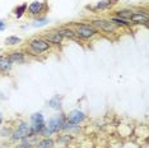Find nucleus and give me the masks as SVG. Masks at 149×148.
I'll return each mask as SVG.
<instances>
[{"label": "nucleus", "instance_id": "obj_1", "mask_svg": "<svg viewBox=\"0 0 149 148\" xmlns=\"http://www.w3.org/2000/svg\"><path fill=\"white\" fill-rule=\"evenodd\" d=\"M97 33V29L89 24H75V35L80 38H91Z\"/></svg>", "mask_w": 149, "mask_h": 148}, {"label": "nucleus", "instance_id": "obj_2", "mask_svg": "<svg viewBox=\"0 0 149 148\" xmlns=\"http://www.w3.org/2000/svg\"><path fill=\"white\" fill-rule=\"evenodd\" d=\"M63 125V119L61 117H54V119H51L49 121V124L43 128V135H45L46 138H49L50 134H52V133H55L57 132V130L61 128Z\"/></svg>", "mask_w": 149, "mask_h": 148}, {"label": "nucleus", "instance_id": "obj_3", "mask_svg": "<svg viewBox=\"0 0 149 148\" xmlns=\"http://www.w3.org/2000/svg\"><path fill=\"white\" fill-rule=\"evenodd\" d=\"M32 133L33 132H32L31 125H28V124H26V123H22L21 125L18 126V129L13 133V139H24V138L31 135Z\"/></svg>", "mask_w": 149, "mask_h": 148}, {"label": "nucleus", "instance_id": "obj_4", "mask_svg": "<svg viewBox=\"0 0 149 148\" xmlns=\"http://www.w3.org/2000/svg\"><path fill=\"white\" fill-rule=\"evenodd\" d=\"M29 47H31L35 52L41 54L43 51H47V50L50 49V45H49V42L45 41V40H42V38H35L29 42Z\"/></svg>", "mask_w": 149, "mask_h": 148}, {"label": "nucleus", "instance_id": "obj_5", "mask_svg": "<svg viewBox=\"0 0 149 148\" xmlns=\"http://www.w3.org/2000/svg\"><path fill=\"white\" fill-rule=\"evenodd\" d=\"M31 128H32L33 133L42 132L43 130L45 123H43V116L41 114H35V115L31 116Z\"/></svg>", "mask_w": 149, "mask_h": 148}, {"label": "nucleus", "instance_id": "obj_6", "mask_svg": "<svg viewBox=\"0 0 149 148\" xmlns=\"http://www.w3.org/2000/svg\"><path fill=\"white\" fill-rule=\"evenodd\" d=\"M92 23L96 27L103 29V31H106V32H115L117 28L115 23H111L110 21H104V19H94Z\"/></svg>", "mask_w": 149, "mask_h": 148}, {"label": "nucleus", "instance_id": "obj_7", "mask_svg": "<svg viewBox=\"0 0 149 148\" xmlns=\"http://www.w3.org/2000/svg\"><path fill=\"white\" fill-rule=\"evenodd\" d=\"M83 120H84V114L79 110L72 111V112L69 114V116H68V121L70 124H79V123H82Z\"/></svg>", "mask_w": 149, "mask_h": 148}, {"label": "nucleus", "instance_id": "obj_8", "mask_svg": "<svg viewBox=\"0 0 149 148\" xmlns=\"http://www.w3.org/2000/svg\"><path fill=\"white\" fill-rule=\"evenodd\" d=\"M12 69V61L8 56H0V72H9Z\"/></svg>", "mask_w": 149, "mask_h": 148}, {"label": "nucleus", "instance_id": "obj_9", "mask_svg": "<svg viewBox=\"0 0 149 148\" xmlns=\"http://www.w3.org/2000/svg\"><path fill=\"white\" fill-rule=\"evenodd\" d=\"M130 19H131V22H134V23H147L148 15L145 14V13H133Z\"/></svg>", "mask_w": 149, "mask_h": 148}, {"label": "nucleus", "instance_id": "obj_10", "mask_svg": "<svg viewBox=\"0 0 149 148\" xmlns=\"http://www.w3.org/2000/svg\"><path fill=\"white\" fill-rule=\"evenodd\" d=\"M8 58L12 61V64H23L26 60L24 55H23L22 52H12Z\"/></svg>", "mask_w": 149, "mask_h": 148}, {"label": "nucleus", "instance_id": "obj_11", "mask_svg": "<svg viewBox=\"0 0 149 148\" xmlns=\"http://www.w3.org/2000/svg\"><path fill=\"white\" fill-rule=\"evenodd\" d=\"M42 6H43L42 3H40V1H33L32 4L28 6V10H29V13H31V14L36 15V14H38V13H41Z\"/></svg>", "mask_w": 149, "mask_h": 148}, {"label": "nucleus", "instance_id": "obj_12", "mask_svg": "<svg viewBox=\"0 0 149 148\" xmlns=\"http://www.w3.org/2000/svg\"><path fill=\"white\" fill-rule=\"evenodd\" d=\"M63 40V36L60 35L59 32L56 33H51V35H47L46 36V41L47 42H51V43H60Z\"/></svg>", "mask_w": 149, "mask_h": 148}, {"label": "nucleus", "instance_id": "obj_13", "mask_svg": "<svg viewBox=\"0 0 149 148\" xmlns=\"http://www.w3.org/2000/svg\"><path fill=\"white\" fill-rule=\"evenodd\" d=\"M117 13V17L120 19H130V17H131V14H133V12H130V10H118V12H116Z\"/></svg>", "mask_w": 149, "mask_h": 148}, {"label": "nucleus", "instance_id": "obj_14", "mask_svg": "<svg viewBox=\"0 0 149 148\" xmlns=\"http://www.w3.org/2000/svg\"><path fill=\"white\" fill-rule=\"evenodd\" d=\"M52 146H54V142L51 139H49V138H46V139H43L38 143V148H51Z\"/></svg>", "mask_w": 149, "mask_h": 148}, {"label": "nucleus", "instance_id": "obj_15", "mask_svg": "<svg viewBox=\"0 0 149 148\" xmlns=\"http://www.w3.org/2000/svg\"><path fill=\"white\" fill-rule=\"evenodd\" d=\"M59 33H60V35H61L63 37L65 36V37H70V38H73L74 35H75V32L72 31L70 28H63V29H60V31H59Z\"/></svg>", "mask_w": 149, "mask_h": 148}, {"label": "nucleus", "instance_id": "obj_16", "mask_svg": "<svg viewBox=\"0 0 149 148\" xmlns=\"http://www.w3.org/2000/svg\"><path fill=\"white\" fill-rule=\"evenodd\" d=\"M5 42L8 43V45H17V43L21 42V38H19V37H15V36H9L8 38L5 40Z\"/></svg>", "mask_w": 149, "mask_h": 148}, {"label": "nucleus", "instance_id": "obj_17", "mask_svg": "<svg viewBox=\"0 0 149 148\" xmlns=\"http://www.w3.org/2000/svg\"><path fill=\"white\" fill-rule=\"evenodd\" d=\"M27 9V4H22L21 6H18V8L15 9V14L18 18H21V17L23 15V13H24V10Z\"/></svg>", "mask_w": 149, "mask_h": 148}, {"label": "nucleus", "instance_id": "obj_18", "mask_svg": "<svg viewBox=\"0 0 149 148\" xmlns=\"http://www.w3.org/2000/svg\"><path fill=\"white\" fill-rule=\"evenodd\" d=\"M108 6H111V1L110 0H102V1H100L97 4V8L98 9H106Z\"/></svg>", "mask_w": 149, "mask_h": 148}, {"label": "nucleus", "instance_id": "obj_19", "mask_svg": "<svg viewBox=\"0 0 149 148\" xmlns=\"http://www.w3.org/2000/svg\"><path fill=\"white\" fill-rule=\"evenodd\" d=\"M112 22H115L116 24H125V26L129 24L126 21H124V19H120V18H112Z\"/></svg>", "mask_w": 149, "mask_h": 148}, {"label": "nucleus", "instance_id": "obj_20", "mask_svg": "<svg viewBox=\"0 0 149 148\" xmlns=\"http://www.w3.org/2000/svg\"><path fill=\"white\" fill-rule=\"evenodd\" d=\"M4 28H5V23L3 21H0V31H3Z\"/></svg>", "mask_w": 149, "mask_h": 148}, {"label": "nucleus", "instance_id": "obj_21", "mask_svg": "<svg viewBox=\"0 0 149 148\" xmlns=\"http://www.w3.org/2000/svg\"><path fill=\"white\" fill-rule=\"evenodd\" d=\"M15 148H29L27 144H19V146H15Z\"/></svg>", "mask_w": 149, "mask_h": 148}, {"label": "nucleus", "instance_id": "obj_22", "mask_svg": "<svg viewBox=\"0 0 149 148\" xmlns=\"http://www.w3.org/2000/svg\"><path fill=\"white\" fill-rule=\"evenodd\" d=\"M1 121H3V117H1V114H0V124H1Z\"/></svg>", "mask_w": 149, "mask_h": 148}]
</instances>
